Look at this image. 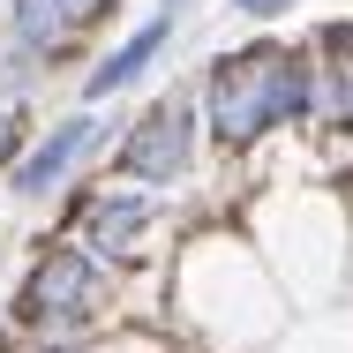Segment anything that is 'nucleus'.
I'll list each match as a JSON object with an SVG mask.
<instances>
[{
  "label": "nucleus",
  "instance_id": "nucleus-2",
  "mask_svg": "<svg viewBox=\"0 0 353 353\" xmlns=\"http://www.w3.org/2000/svg\"><path fill=\"white\" fill-rule=\"evenodd\" d=\"M105 308H113V271H105L83 241H53V248L23 271L15 301H8V316H15L30 339H83V331L105 323Z\"/></svg>",
  "mask_w": 353,
  "mask_h": 353
},
{
  "label": "nucleus",
  "instance_id": "nucleus-1",
  "mask_svg": "<svg viewBox=\"0 0 353 353\" xmlns=\"http://www.w3.org/2000/svg\"><path fill=\"white\" fill-rule=\"evenodd\" d=\"M316 105V68H308V46H241V53H218L203 75V128L225 150H256L271 128H301Z\"/></svg>",
  "mask_w": 353,
  "mask_h": 353
},
{
  "label": "nucleus",
  "instance_id": "nucleus-5",
  "mask_svg": "<svg viewBox=\"0 0 353 353\" xmlns=\"http://www.w3.org/2000/svg\"><path fill=\"white\" fill-rule=\"evenodd\" d=\"M98 143H105V121H90V113H68L61 128H46L38 143H23V158L8 165V188H15L23 203H38V196H53V188L68 181L75 165H83V158L98 150Z\"/></svg>",
  "mask_w": 353,
  "mask_h": 353
},
{
  "label": "nucleus",
  "instance_id": "nucleus-8",
  "mask_svg": "<svg viewBox=\"0 0 353 353\" xmlns=\"http://www.w3.org/2000/svg\"><path fill=\"white\" fill-rule=\"evenodd\" d=\"M8 38H15V53H30V61H61L75 46L53 0H8Z\"/></svg>",
  "mask_w": 353,
  "mask_h": 353
},
{
  "label": "nucleus",
  "instance_id": "nucleus-10",
  "mask_svg": "<svg viewBox=\"0 0 353 353\" xmlns=\"http://www.w3.org/2000/svg\"><path fill=\"white\" fill-rule=\"evenodd\" d=\"M53 8H61V23H68V38H83V30H90V23H105V15L121 8V0H53Z\"/></svg>",
  "mask_w": 353,
  "mask_h": 353
},
{
  "label": "nucleus",
  "instance_id": "nucleus-7",
  "mask_svg": "<svg viewBox=\"0 0 353 353\" xmlns=\"http://www.w3.org/2000/svg\"><path fill=\"white\" fill-rule=\"evenodd\" d=\"M165 38H173V15L158 8V15L143 23L136 38H128V46H113V53H105L98 68L83 75V105H98V98H113V90H128V83H143V68H150V61L165 53Z\"/></svg>",
  "mask_w": 353,
  "mask_h": 353
},
{
  "label": "nucleus",
  "instance_id": "nucleus-13",
  "mask_svg": "<svg viewBox=\"0 0 353 353\" xmlns=\"http://www.w3.org/2000/svg\"><path fill=\"white\" fill-rule=\"evenodd\" d=\"M158 8H165V15H181V8H188V0H158Z\"/></svg>",
  "mask_w": 353,
  "mask_h": 353
},
{
  "label": "nucleus",
  "instance_id": "nucleus-12",
  "mask_svg": "<svg viewBox=\"0 0 353 353\" xmlns=\"http://www.w3.org/2000/svg\"><path fill=\"white\" fill-rule=\"evenodd\" d=\"M0 353H90V346L83 339H30L23 331V346H0Z\"/></svg>",
  "mask_w": 353,
  "mask_h": 353
},
{
  "label": "nucleus",
  "instance_id": "nucleus-11",
  "mask_svg": "<svg viewBox=\"0 0 353 353\" xmlns=\"http://www.w3.org/2000/svg\"><path fill=\"white\" fill-rule=\"evenodd\" d=\"M225 8H233V15H248V23H279L293 0H225Z\"/></svg>",
  "mask_w": 353,
  "mask_h": 353
},
{
  "label": "nucleus",
  "instance_id": "nucleus-9",
  "mask_svg": "<svg viewBox=\"0 0 353 353\" xmlns=\"http://www.w3.org/2000/svg\"><path fill=\"white\" fill-rule=\"evenodd\" d=\"M23 143H30V113L23 105H0V173L23 158Z\"/></svg>",
  "mask_w": 353,
  "mask_h": 353
},
{
  "label": "nucleus",
  "instance_id": "nucleus-3",
  "mask_svg": "<svg viewBox=\"0 0 353 353\" xmlns=\"http://www.w3.org/2000/svg\"><path fill=\"white\" fill-rule=\"evenodd\" d=\"M196 128H203V113H196V98L188 90H165L158 105H143L136 121H128V136H121V173L136 181V188H173L188 165H196Z\"/></svg>",
  "mask_w": 353,
  "mask_h": 353
},
{
  "label": "nucleus",
  "instance_id": "nucleus-4",
  "mask_svg": "<svg viewBox=\"0 0 353 353\" xmlns=\"http://www.w3.org/2000/svg\"><path fill=\"white\" fill-rule=\"evenodd\" d=\"M75 225H83V248L113 271V263H136L143 256V233L158 225V196L143 188H90L75 203Z\"/></svg>",
  "mask_w": 353,
  "mask_h": 353
},
{
  "label": "nucleus",
  "instance_id": "nucleus-6",
  "mask_svg": "<svg viewBox=\"0 0 353 353\" xmlns=\"http://www.w3.org/2000/svg\"><path fill=\"white\" fill-rule=\"evenodd\" d=\"M308 68H316V105H308V121L353 128V23H323V30L308 38Z\"/></svg>",
  "mask_w": 353,
  "mask_h": 353
}]
</instances>
